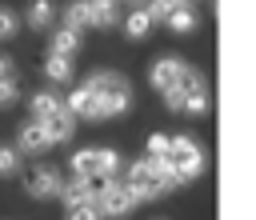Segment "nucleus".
Instances as JSON below:
<instances>
[{"label":"nucleus","instance_id":"nucleus-18","mask_svg":"<svg viewBox=\"0 0 256 220\" xmlns=\"http://www.w3.org/2000/svg\"><path fill=\"white\" fill-rule=\"evenodd\" d=\"M64 28H72V32L88 28V0H72L64 8Z\"/></svg>","mask_w":256,"mask_h":220},{"label":"nucleus","instance_id":"nucleus-22","mask_svg":"<svg viewBox=\"0 0 256 220\" xmlns=\"http://www.w3.org/2000/svg\"><path fill=\"white\" fill-rule=\"evenodd\" d=\"M64 220H104L100 216V208L96 204H80V208H68V216Z\"/></svg>","mask_w":256,"mask_h":220},{"label":"nucleus","instance_id":"nucleus-26","mask_svg":"<svg viewBox=\"0 0 256 220\" xmlns=\"http://www.w3.org/2000/svg\"><path fill=\"white\" fill-rule=\"evenodd\" d=\"M172 4H188V0H172Z\"/></svg>","mask_w":256,"mask_h":220},{"label":"nucleus","instance_id":"nucleus-4","mask_svg":"<svg viewBox=\"0 0 256 220\" xmlns=\"http://www.w3.org/2000/svg\"><path fill=\"white\" fill-rule=\"evenodd\" d=\"M184 68H188V64H184L180 56H156L152 68H148V84H152L156 92H164V88H172V84L184 76Z\"/></svg>","mask_w":256,"mask_h":220},{"label":"nucleus","instance_id":"nucleus-15","mask_svg":"<svg viewBox=\"0 0 256 220\" xmlns=\"http://www.w3.org/2000/svg\"><path fill=\"white\" fill-rule=\"evenodd\" d=\"M52 16H56V4H52V0H32V4H28V28H40V32H44V28L52 24Z\"/></svg>","mask_w":256,"mask_h":220},{"label":"nucleus","instance_id":"nucleus-1","mask_svg":"<svg viewBox=\"0 0 256 220\" xmlns=\"http://www.w3.org/2000/svg\"><path fill=\"white\" fill-rule=\"evenodd\" d=\"M84 88L92 92V120H108V116H124L132 108V84L120 72H92L84 80Z\"/></svg>","mask_w":256,"mask_h":220},{"label":"nucleus","instance_id":"nucleus-28","mask_svg":"<svg viewBox=\"0 0 256 220\" xmlns=\"http://www.w3.org/2000/svg\"><path fill=\"white\" fill-rule=\"evenodd\" d=\"M188 4H196V0H188Z\"/></svg>","mask_w":256,"mask_h":220},{"label":"nucleus","instance_id":"nucleus-12","mask_svg":"<svg viewBox=\"0 0 256 220\" xmlns=\"http://www.w3.org/2000/svg\"><path fill=\"white\" fill-rule=\"evenodd\" d=\"M116 24V0H88V28H112Z\"/></svg>","mask_w":256,"mask_h":220},{"label":"nucleus","instance_id":"nucleus-3","mask_svg":"<svg viewBox=\"0 0 256 220\" xmlns=\"http://www.w3.org/2000/svg\"><path fill=\"white\" fill-rule=\"evenodd\" d=\"M96 208H100V216L104 220H120V216H128L132 208H136V200L128 196V188H124V180H100V188H96Z\"/></svg>","mask_w":256,"mask_h":220},{"label":"nucleus","instance_id":"nucleus-9","mask_svg":"<svg viewBox=\"0 0 256 220\" xmlns=\"http://www.w3.org/2000/svg\"><path fill=\"white\" fill-rule=\"evenodd\" d=\"M176 36H192L196 28H200V16H196V4H180V8H172L168 12V20H164Z\"/></svg>","mask_w":256,"mask_h":220},{"label":"nucleus","instance_id":"nucleus-27","mask_svg":"<svg viewBox=\"0 0 256 220\" xmlns=\"http://www.w3.org/2000/svg\"><path fill=\"white\" fill-rule=\"evenodd\" d=\"M132 4H144V0H132Z\"/></svg>","mask_w":256,"mask_h":220},{"label":"nucleus","instance_id":"nucleus-21","mask_svg":"<svg viewBox=\"0 0 256 220\" xmlns=\"http://www.w3.org/2000/svg\"><path fill=\"white\" fill-rule=\"evenodd\" d=\"M148 160H160V156H168V136H148V152H144Z\"/></svg>","mask_w":256,"mask_h":220},{"label":"nucleus","instance_id":"nucleus-11","mask_svg":"<svg viewBox=\"0 0 256 220\" xmlns=\"http://www.w3.org/2000/svg\"><path fill=\"white\" fill-rule=\"evenodd\" d=\"M180 112H184V116H208V112H212V96H208V84H204V80L184 92V108H180Z\"/></svg>","mask_w":256,"mask_h":220},{"label":"nucleus","instance_id":"nucleus-2","mask_svg":"<svg viewBox=\"0 0 256 220\" xmlns=\"http://www.w3.org/2000/svg\"><path fill=\"white\" fill-rule=\"evenodd\" d=\"M168 160H172V168H176V188H184V184H192V180H200L204 176V148L192 140V136H168Z\"/></svg>","mask_w":256,"mask_h":220},{"label":"nucleus","instance_id":"nucleus-10","mask_svg":"<svg viewBox=\"0 0 256 220\" xmlns=\"http://www.w3.org/2000/svg\"><path fill=\"white\" fill-rule=\"evenodd\" d=\"M48 52L72 60V56L80 52V32H72V28H52V36H48Z\"/></svg>","mask_w":256,"mask_h":220},{"label":"nucleus","instance_id":"nucleus-23","mask_svg":"<svg viewBox=\"0 0 256 220\" xmlns=\"http://www.w3.org/2000/svg\"><path fill=\"white\" fill-rule=\"evenodd\" d=\"M12 36H16V12L0 8V40H12Z\"/></svg>","mask_w":256,"mask_h":220},{"label":"nucleus","instance_id":"nucleus-5","mask_svg":"<svg viewBox=\"0 0 256 220\" xmlns=\"http://www.w3.org/2000/svg\"><path fill=\"white\" fill-rule=\"evenodd\" d=\"M60 188H64V180H60V172L48 168V164L36 168V172L28 176V196H32V200H56Z\"/></svg>","mask_w":256,"mask_h":220},{"label":"nucleus","instance_id":"nucleus-19","mask_svg":"<svg viewBox=\"0 0 256 220\" xmlns=\"http://www.w3.org/2000/svg\"><path fill=\"white\" fill-rule=\"evenodd\" d=\"M72 172L84 176V180H96V148H80L72 156Z\"/></svg>","mask_w":256,"mask_h":220},{"label":"nucleus","instance_id":"nucleus-16","mask_svg":"<svg viewBox=\"0 0 256 220\" xmlns=\"http://www.w3.org/2000/svg\"><path fill=\"white\" fill-rule=\"evenodd\" d=\"M116 172H120V152L116 148H96V176L112 180Z\"/></svg>","mask_w":256,"mask_h":220},{"label":"nucleus","instance_id":"nucleus-20","mask_svg":"<svg viewBox=\"0 0 256 220\" xmlns=\"http://www.w3.org/2000/svg\"><path fill=\"white\" fill-rule=\"evenodd\" d=\"M20 172V152L12 144H0V176H16Z\"/></svg>","mask_w":256,"mask_h":220},{"label":"nucleus","instance_id":"nucleus-24","mask_svg":"<svg viewBox=\"0 0 256 220\" xmlns=\"http://www.w3.org/2000/svg\"><path fill=\"white\" fill-rule=\"evenodd\" d=\"M16 96H20V88H16V76H12V80H0V108L16 104Z\"/></svg>","mask_w":256,"mask_h":220},{"label":"nucleus","instance_id":"nucleus-8","mask_svg":"<svg viewBox=\"0 0 256 220\" xmlns=\"http://www.w3.org/2000/svg\"><path fill=\"white\" fill-rule=\"evenodd\" d=\"M60 200H64L68 208H80V204H96V188H92V180H84V176H72V180L60 188Z\"/></svg>","mask_w":256,"mask_h":220},{"label":"nucleus","instance_id":"nucleus-6","mask_svg":"<svg viewBox=\"0 0 256 220\" xmlns=\"http://www.w3.org/2000/svg\"><path fill=\"white\" fill-rule=\"evenodd\" d=\"M52 144H48V136H44V128H40V120H24L20 128H16V152L24 156H40V152H48Z\"/></svg>","mask_w":256,"mask_h":220},{"label":"nucleus","instance_id":"nucleus-7","mask_svg":"<svg viewBox=\"0 0 256 220\" xmlns=\"http://www.w3.org/2000/svg\"><path fill=\"white\" fill-rule=\"evenodd\" d=\"M40 128H44V136H48V144L56 148V144H68V140H72V132H76V116H68V112L60 108L56 116H48V120H40Z\"/></svg>","mask_w":256,"mask_h":220},{"label":"nucleus","instance_id":"nucleus-17","mask_svg":"<svg viewBox=\"0 0 256 220\" xmlns=\"http://www.w3.org/2000/svg\"><path fill=\"white\" fill-rule=\"evenodd\" d=\"M148 32H152V20H148V12H144V8H136V12L124 20V36H128V40H144Z\"/></svg>","mask_w":256,"mask_h":220},{"label":"nucleus","instance_id":"nucleus-13","mask_svg":"<svg viewBox=\"0 0 256 220\" xmlns=\"http://www.w3.org/2000/svg\"><path fill=\"white\" fill-rule=\"evenodd\" d=\"M64 108V100L56 92H32V120H48Z\"/></svg>","mask_w":256,"mask_h":220},{"label":"nucleus","instance_id":"nucleus-25","mask_svg":"<svg viewBox=\"0 0 256 220\" xmlns=\"http://www.w3.org/2000/svg\"><path fill=\"white\" fill-rule=\"evenodd\" d=\"M16 68H12V56H0V80H12Z\"/></svg>","mask_w":256,"mask_h":220},{"label":"nucleus","instance_id":"nucleus-14","mask_svg":"<svg viewBox=\"0 0 256 220\" xmlns=\"http://www.w3.org/2000/svg\"><path fill=\"white\" fill-rule=\"evenodd\" d=\"M44 76H48L52 84H68V80H72V60L48 52V60H44Z\"/></svg>","mask_w":256,"mask_h":220}]
</instances>
